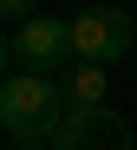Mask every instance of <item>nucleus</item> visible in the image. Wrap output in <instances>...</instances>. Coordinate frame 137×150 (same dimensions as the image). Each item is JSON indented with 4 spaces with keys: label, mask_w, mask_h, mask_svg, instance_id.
Masks as SVG:
<instances>
[{
    "label": "nucleus",
    "mask_w": 137,
    "mask_h": 150,
    "mask_svg": "<svg viewBox=\"0 0 137 150\" xmlns=\"http://www.w3.org/2000/svg\"><path fill=\"white\" fill-rule=\"evenodd\" d=\"M0 124L13 144H52L65 124V91L46 72H7L0 85Z\"/></svg>",
    "instance_id": "1"
},
{
    "label": "nucleus",
    "mask_w": 137,
    "mask_h": 150,
    "mask_svg": "<svg viewBox=\"0 0 137 150\" xmlns=\"http://www.w3.org/2000/svg\"><path fill=\"white\" fill-rule=\"evenodd\" d=\"M65 111H85V105H104V65H65Z\"/></svg>",
    "instance_id": "5"
},
{
    "label": "nucleus",
    "mask_w": 137,
    "mask_h": 150,
    "mask_svg": "<svg viewBox=\"0 0 137 150\" xmlns=\"http://www.w3.org/2000/svg\"><path fill=\"white\" fill-rule=\"evenodd\" d=\"M52 150H131V124L111 105H85V111H65Z\"/></svg>",
    "instance_id": "4"
},
{
    "label": "nucleus",
    "mask_w": 137,
    "mask_h": 150,
    "mask_svg": "<svg viewBox=\"0 0 137 150\" xmlns=\"http://www.w3.org/2000/svg\"><path fill=\"white\" fill-rule=\"evenodd\" d=\"M131 46H137L131 7H92V13L72 20V59L78 65H111V59L131 52Z\"/></svg>",
    "instance_id": "2"
},
{
    "label": "nucleus",
    "mask_w": 137,
    "mask_h": 150,
    "mask_svg": "<svg viewBox=\"0 0 137 150\" xmlns=\"http://www.w3.org/2000/svg\"><path fill=\"white\" fill-rule=\"evenodd\" d=\"M7 150H52V144H7Z\"/></svg>",
    "instance_id": "7"
},
{
    "label": "nucleus",
    "mask_w": 137,
    "mask_h": 150,
    "mask_svg": "<svg viewBox=\"0 0 137 150\" xmlns=\"http://www.w3.org/2000/svg\"><path fill=\"white\" fill-rule=\"evenodd\" d=\"M65 59H72V20L33 13L26 26L7 33V65L13 72H46V79H52V65H65Z\"/></svg>",
    "instance_id": "3"
},
{
    "label": "nucleus",
    "mask_w": 137,
    "mask_h": 150,
    "mask_svg": "<svg viewBox=\"0 0 137 150\" xmlns=\"http://www.w3.org/2000/svg\"><path fill=\"white\" fill-rule=\"evenodd\" d=\"M0 7L13 13V26H26V20H33V7H39V0H0Z\"/></svg>",
    "instance_id": "6"
}]
</instances>
